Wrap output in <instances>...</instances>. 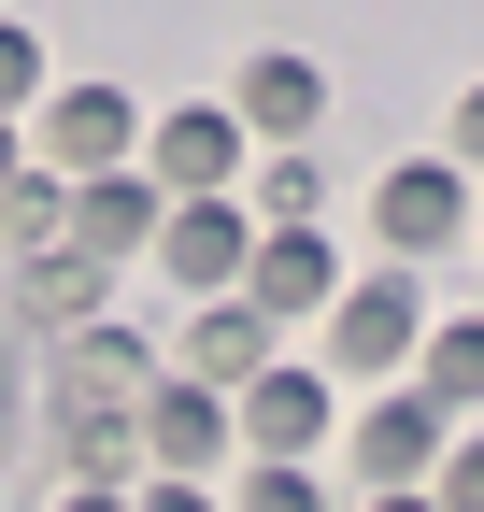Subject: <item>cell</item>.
Returning <instances> with one entry per match:
<instances>
[{
  "instance_id": "obj_1",
  "label": "cell",
  "mask_w": 484,
  "mask_h": 512,
  "mask_svg": "<svg viewBox=\"0 0 484 512\" xmlns=\"http://www.w3.org/2000/svg\"><path fill=\"white\" fill-rule=\"evenodd\" d=\"M129 157H143L129 86H43V114H29V171L86 185V171H129Z\"/></svg>"
},
{
  "instance_id": "obj_2",
  "label": "cell",
  "mask_w": 484,
  "mask_h": 512,
  "mask_svg": "<svg viewBox=\"0 0 484 512\" xmlns=\"http://www.w3.org/2000/svg\"><path fill=\"white\" fill-rule=\"evenodd\" d=\"M228 456H242L228 384H200V370H157V384H143V470H186V484H214Z\"/></svg>"
},
{
  "instance_id": "obj_3",
  "label": "cell",
  "mask_w": 484,
  "mask_h": 512,
  "mask_svg": "<svg viewBox=\"0 0 484 512\" xmlns=\"http://www.w3.org/2000/svg\"><path fill=\"white\" fill-rule=\"evenodd\" d=\"M371 242H385V256H456V242H470V171H456V157L371 171Z\"/></svg>"
},
{
  "instance_id": "obj_4",
  "label": "cell",
  "mask_w": 484,
  "mask_h": 512,
  "mask_svg": "<svg viewBox=\"0 0 484 512\" xmlns=\"http://www.w3.org/2000/svg\"><path fill=\"white\" fill-rule=\"evenodd\" d=\"M143 171L171 185V200H242V114H228V100L143 114Z\"/></svg>"
},
{
  "instance_id": "obj_5",
  "label": "cell",
  "mask_w": 484,
  "mask_h": 512,
  "mask_svg": "<svg viewBox=\"0 0 484 512\" xmlns=\"http://www.w3.org/2000/svg\"><path fill=\"white\" fill-rule=\"evenodd\" d=\"M314 328H328V370H413V342H428V313H413L399 256H385V271H342V299L314 313Z\"/></svg>"
},
{
  "instance_id": "obj_6",
  "label": "cell",
  "mask_w": 484,
  "mask_h": 512,
  "mask_svg": "<svg viewBox=\"0 0 484 512\" xmlns=\"http://www.w3.org/2000/svg\"><path fill=\"white\" fill-rule=\"evenodd\" d=\"M228 413H242V441H257V456H285V470H314V441L342 427V384L328 370H257V384H228Z\"/></svg>"
},
{
  "instance_id": "obj_7",
  "label": "cell",
  "mask_w": 484,
  "mask_h": 512,
  "mask_svg": "<svg viewBox=\"0 0 484 512\" xmlns=\"http://www.w3.org/2000/svg\"><path fill=\"white\" fill-rule=\"evenodd\" d=\"M242 256H257V214H242V200H171L157 214V271L186 285V299H228Z\"/></svg>"
},
{
  "instance_id": "obj_8",
  "label": "cell",
  "mask_w": 484,
  "mask_h": 512,
  "mask_svg": "<svg viewBox=\"0 0 484 512\" xmlns=\"http://www.w3.org/2000/svg\"><path fill=\"white\" fill-rule=\"evenodd\" d=\"M228 114H242V143H314L328 72H314L299 43H257V57H242V86H228Z\"/></svg>"
},
{
  "instance_id": "obj_9",
  "label": "cell",
  "mask_w": 484,
  "mask_h": 512,
  "mask_svg": "<svg viewBox=\"0 0 484 512\" xmlns=\"http://www.w3.org/2000/svg\"><path fill=\"white\" fill-rule=\"evenodd\" d=\"M242 299H257L271 328H285V313H328V299H342L328 228H257V256H242Z\"/></svg>"
},
{
  "instance_id": "obj_10",
  "label": "cell",
  "mask_w": 484,
  "mask_h": 512,
  "mask_svg": "<svg viewBox=\"0 0 484 512\" xmlns=\"http://www.w3.org/2000/svg\"><path fill=\"white\" fill-rule=\"evenodd\" d=\"M157 214H171V185H157L143 157L72 185V242H86V256H157Z\"/></svg>"
},
{
  "instance_id": "obj_11",
  "label": "cell",
  "mask_w": 484,
  "mask_h": 512,
  "mask_svg": "<svg viewBox=\"0 0 484 512\" xmlns=\"http://www.w3.org/2000/svg\"><path fill=\"white\" fill-rule=\"evenodd\" d=\"M442 441H456V427L413 399V384H399V399H356V484H371V498H385V484H428Z\"/></svg>"
},
{
  "instance_id": "obj_12",
  "label": "cell",
  "mask_w": 484,
  "mask_h": 512,
  "mask_svg": "<svg viewBox=\"0 0 484 512\" xmlns=\"http://www.w3.org/2000/svg\"><path fill=\"white\" fill-rule=\"evenodd\" d=\"M157 384V342L114 328V313H86V328H57V399H143Z\"/></svg>"
},
{
  "instance_id": "obj_13",
  "label": "cell",
  "mask_w": 484,
  "mask_h": 512,
  "mask_svg": "<svg viewBox=\"0 0 484 512\" xmlns=\"http://www.w3.org/2000/svg\"><path fill=\"white\" fill-rule=\"evenodd\" d=\"M171 370H200V384H257V370H271V313L242 299V285H228V299H200V313H186V356H171Z\"/></svg>"
},
{
  "instance_id": "obj_14",
  "label": "cell",
  "mask_w": 484,
  "mask_h": 512,
  "mask_svg": "<svg viewBox=\"0 0 484 512\" xmlns=\"http://www.w3.org/2000/svg\"><path fill=\"white\" fill-rule=\"evenodd\" d=\"M413 399L442 427H484V313H442V328L413 342Z\"/></svg>"
},
{
  "instance_id": "obj_15",
  "label": "cell",
  "mask_w": 484,
  "mask_h": 512,
  "mask_svg": "<svg viewBox=\"0 0 484 512\" xmlns=\"http://www.w3.org/2000/svg\"><path fill=\"white\" fill-rule=\"evenodd\" d=\"M15 285H29V313H43V328H86V313L114 299V256H86V242H43V256H15Z\"/></svg>"
},
{
  "instance_id": "obj_16",
  "label": "cell",
  "mask_w": 484,
  "mask_h": 512,
  "mask_svg": "<svg viewBox=\"0 0 484 512\" xmlns=\"http://www.w3.org/2000/svg\"><path fill=\"white\" fill-rule=\"evenodd\" d=\"M0 242H15V256L72 242V185H57V171H15V185H0Z\"/></svg>"
},
{
  "instance_id": "obj_17",
  "label": "cell",
  "mask_w": 484,
  "mask_h": 512,
  "mask_svg": "<svg viewBox=\"0 0 484 512\" xmlns=\"http://www.w3.org/2000/svg\"><path fill=\"white\" fill-rule=\"evenodd\" d=\"M314 214H328V157H299V143L257 157V228H314Z\"/></svg>"
},
{
  "instance_id": "obj_18",
  "label": "cell",
  "mask_w": 484,
  "mask_h": 512,
  "mask_svg": "<svg viewBox=\"0 0 484 512\" xmlns=\"http://www.w3.org/2000/svg\"><path fill=\"white\" fill-rule=\"evenodd\" d=\"M428 512H484V427H456L428 456Z\"/></svg>"
},
{
  "instance_id": "obj_19",
  "label": "cell",
  "mask_w": 484,
  "mask_h": 512,
  "mask_svg": "<svg viewBox=\"0 0 484 512\" xmlns=\"http://www.w3.org/2000/svg\"><path fill=\"white\" fill-rule=\"evenodd\" d=\"M228 512H328V484H314V470H285V456H257Z\"/></svg>"
},
{
  "instance_id": "obj_20",
  "label": "cell",
  "mask_w": 484,
  "mask_h": 512,
  "mask_svg": "<svg viewBox=\"0 0 484 512\" xmlns=\"http://www.w3.org/2000/svg\"><path fill=\"white\" fill-rule=\"evenodd\" d=\"M0 114H15V128L43 114V43H29L15 15H0Z\"/></svg>"
},
{
  "instance_id": "obj_21",
  "label": "cell",
  "mask_w": 484,
  "mask_h": 512,
  "mask_svg": "<svg viewBox=\"0 0 484 512\" xmlns=\"http://www.w3.org/2000/svg\"><path fill=\"white\" fill-rule=\"evenodd\" d=\"M129 512H228V498H214V484H186V470H143V484H129Z\"/></svg>"
},
{
  "instance_id": "obj_22",
  "label": "cell",
  "mask_w": 484,
  "mask_h": 512,
  "mask_svg": "<svg viewBox=\"0 0 484 512\" xmlns=\"http://www.w3.org/2000/svg\"><path fill=\"white\" fill-rule=\"evenodd\" d=\"M456 171H484V72L456 86Z\"/></svg>"
},
{
  "instance_id": "obj_23",
  "label": "cell",
  "mask_w": 484,
  "mask_h": 512,
  "mask_svg": "<svg viewBox=\"0 0 484 512\" xmlns=\"http://www.w3.org/2000/svg\"><path fill=\"white\" fill-rule=\"evenodd\" d=\"M57 512H129V484H57Z\"/></svg>"
},
{
  "instance_id": "obj_24",
  "label": "cell",
  "mask_w": 484,
  "mask_h": 512,
  "mask_svg": "<svg viewBox=\"0 0 484 512\" xmlns=\"http://www.w3.org/2000/svg\"><path fill=\"white\" fill-rule=\"evenodd\" d=\"M15 171H29V128H15V114H0V185H15Z\"/></svg>"
},
{
  "instance_id": "obj_25",
  "label": "cell",
  "mask_w": 484,
  "mask_h": 512,
  "mask_svg": "<svg viewBox=\"0 0 484 512\" xmlns=\"http://www.w3.org/2000/svg\"><path fill=\"white\" fill-rule=\"evenodd\" d=\"M356 512H428V484H385V498H356Z\"/></svg>"
},
{
  "instance_id": "obj_26",
  "label": "cell",
  "mask_w": 484,
  "mask_h": 512,
  "mask_svg": "<svg viewBox=\"0 0 484 512\" xmlns=\"http://www.w3.org/2000/svg\"><path fill=\"white\" fill-rule=\"evenodd\" d=\"M470 242H484V200H470Z\"/></svg>"
}]
</instances>
